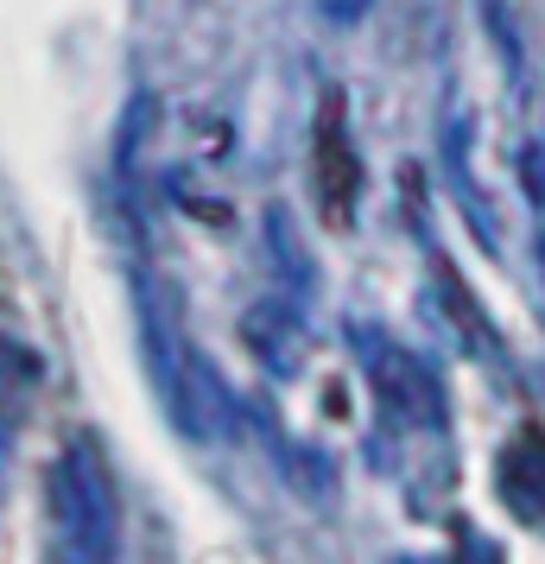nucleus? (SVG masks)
I'll use <instances>...</instances> for the list:
<instances>
[{"mask_svg":"<svg viewBox=\"0 0 545 564\" xmlns=\"http://www.w3.org/2000/svg\"><path fill=\"white\" fill-rule=\"evenodd\" d=\"M317 209L330 216V223H349V204H356V147H349V133H342V102H330L317 115Z\"/></svg>","mask_w":545,"mask_h":564,"instance_id":"1","label":"nucleus"}]
</instances>
